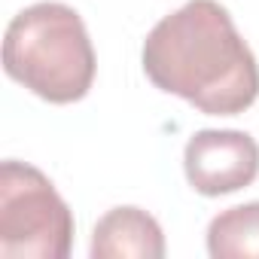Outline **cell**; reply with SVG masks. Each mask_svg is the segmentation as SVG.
I'll use <instances>...</instances> for the list:
<instances>
[{
    "label": "cell",
    "mask_w": 259,
    "mask_h": 259,
    "mask_svg": "<svg viewBox=\"0 0 259 259\" xmlns=\"http://www.w3.org/2000/svg\"><path fill=\"white\" fill-rule=\"evenodd\" d=\"M144 73L207 116H238L259 98V64L217 0H189L144 40Z\"/></svg>",
    "instance_id": "obj_1"
},
{
    "label": "cell",
    "mask_w": 259,
    "mask_h": 259,
    "mask_svg": "<svg viewBox=\"0 0 259 259\" xmlns=\"http://www.w3.org/2000/svg\"><path fill=\"white\" fill-rule=\"evenodd\" d=\"M95 46L79 13L58 0L22 10L4 37V70L10 79L49 104L82 101L95 82Z\"/></svg>",
    "instance_id": "obj_2"
},
{
    "label": "cell",
    "mask_w": 259,
    "mask_h": 259,
    "mask_svg": "<svg viewBox=\"0 0 259 259\" xmlns=\"http://www.w3.org/2000/svg\"><path fill=\"white\" fill-rule=\"evenodd\" d=\"M73 213L55 183L34 165L7 159L0 165V256L67 259Z\"/></svg>",
    "instance_id": "obj_3"
},
{
    "label": "cell",
    "mask_w": 259,
    "mask_h": 259,
    "mask_svg": "<svg viewBox=\"0 0 259 259\" xmlns=\"http://www.w3.org/2000/svg\"><path fill=\"white\" fill-rule=\"evenodd\" d=\"M183 171L195 192L220 198L259 177V144L235 128H204L186 141Z\"/></svg>",
    "instance_id": "obj_4"
},
{
    "label": "cell",
    "mask_w": 259,
    "mask_h": 259,
    "mask_svg": "<svg viewBox=\"0 0 259 259\" xmlns=\"http://www.w3.org/2000/svg\"><path fill=\"white\" fill-rule=\"evenodd\" d=\"M89 253L92 259H162L165 235L156 217L141 207L122 204L95 223Z\"/></svg>",
    "instance_id": "obj_5"
},
{
    "label": "cell",
    "mask_w": 259,
    "mask_h": 259,
    "mask_svg": "<svg viewBox=\"0 0 259 259\" xmlns=\"http://www.w3.org/2000/svg\"><path fill=\"white\" fill-rule=\"evenodd\" d=\"M207 253L213 259H259V201L220 210L207 226Z\"/></svg>",
    "instance_id": "obj_6"
}]
</instances>
